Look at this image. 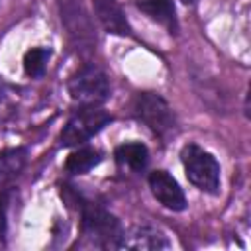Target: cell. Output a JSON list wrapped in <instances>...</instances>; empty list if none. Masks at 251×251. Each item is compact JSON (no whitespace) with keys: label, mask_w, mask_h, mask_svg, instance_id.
I'll use <instances>...</instances> for the list:
<instances>
[{"label":"cell","mask_w":251,"mask_h":251,"mask_svg":"<svg viewBox=\"0 0 251 251\" xmlns=\"http://www.w3.org/2000/svg\"><path fill=\"white\" fill-rule=\"evenodd\" d=\"M59 12L73 49L78 55L88 57L96 45V33L88 12L80 4V0H59Z\"/></svg>","instance_id":"cell-1"},{"label":"cell","mask_w":251,"mask_h":251,"mask_svg":"<svg viewBox=\"0 0 251 251\" xmlns=\"http://www.w3.org/2000/svg\"><path fill=\"white\" fill-rule=\"evenodd\" d=\"M180 159H182L186 178L196 188H200L202 192H208V194L218 192V188H220V165L212 153L204 151L202 147H198L194 143H188L182 147Z\"/></svg>","instance_id":"cell-2"},{"label":"cell","mask_w":251,"mask_h":251,"mask_svg":"<svg viewBox=\"0 0 251 251\" xmlns=\"http://www.w3.org/2000/svg\"><path fill=\"white\" fill-rule=\"evenodd\" d=\"M69 96L80 106H100L110 96L106 73L96 65H82L67 82Z\"/></svg>","instance_id":"cell-3"},{"label":"cell","mask_w":251,"mask_h":251,"mask_svg":"<svg viewBox=\"0 0 251 251\" xmlns=\"http://www.w3.org/2000/svg\"><path fill=\"white\" fill-rule=\"evenodd\" d=\"M133 112L155 135L167 139L176 131V118L169 102L157 92H139L133 102Z\"/></svg>","instance_id":"cell-4"},{"label":"cell","mask_w":251,"mask_h":251,"mask_svg":"<svg viewBox=\"0 0 251 251\" xmlns=\"http://www.w3.org/2000/svg\"><path fill=\"white\" fill-rule=\"evenodd\" d=\"M112 122V116L104 112L98 106H82L78 112H75L61 131V145L75 147L88 141L92 135H96L106 124Z\"/></svg>","instance_id":"cell-5"},{"label":"cell","mask_w":251,"mask_h":251,"mask_svg":"<svg viewBox=\"0 0 251 251\" xmlns=\"http://www.w3.org/2000/svg\"><path fill=\"white\" fill-rule=\"evenodd\" d=\"M80 212H82V229L84 235H88L94 243L102 247H114L118 249V241L122 235V226L120 222L108 214L104 208L92 202H80Z\"/></svg>","instance_id":"cell-6"},{"label":"cell","mask_w":251,"mask_h":251,"mask_svg":"<svg viewBox=\"0 0 251 251\" xmlns=\"http://www.w3.org/2000/svg\"><path fill=\"white\" fill-rule=\"evenodd\" d=\"M171 241L169 237L153 227V226H133L127 231H122L118 249H133V251H159V249H169Z\"/></svg>","instance_id":"cell-7"},{"label":"cell","mask_w":251,"mask_h":251,"mask_svg":"<svg viewBox=\"0 0 251 251\" xmlns=\"http://www.w3.org/2000/svg\"><path fill=\"white\" fill-rule=\"evenodd\" d=\"M147 182H149V188H151L153 196L167 210L182 212L186 208V196H184L182 188L178 186V182L167 171H153L149 175Z\"/></svg>","instance_id":"cell-8"},{"label":"cell","mask_w":251,"mask_h":251,"mask_svg":"<svg viewBox=\"0 0 251 251\" xmlns=\"http://www.w3.org/2000/svg\"><path fill=\"white\" fill-rule=\"evenodd\" d=\"M94 16L100 22V25L114 35H131L129 22L122 8L114 0H92Z\"/></svg>","instance_id":"cell-9"},{"label":"cell","mask_w":251,"mask_h":251,"mask_svg":"<svg viewBox=\"0 0 251 251\" xmlns=\"http://www.w3.org/2000/svg\"><path fill=\"white\" fill-rule=\"evenodd\" d=\"M137 8L147 14L151 20L161 24L169 33L178 31V22H176V12L171 0H137Z\"/></svg>","instance_id":"cell-10"},{"label":"cell","mask_w":251,"mask_h":251,"mask_svg":"<svg viewBox=\"0 0 251 251\" xmlns=\"http://www.w3.org/2000/svg\"><path fill=\"white\" fill-rule=\"evenodd\" d=\"M114 157L122 167H127L131 171H143L149 161V151L143 143H122L120 147H116Z\"/></svg>","instance_id":"cell-11"},{"label":"cell","mask_w":251,"mask_h":251,"mask_svg":"<svg viewBox=\"0 0 251 251\" xmlns=\"http://www.w3.org/2000/svg\"><path fill=\"white\" fill-rule=\"evenodd\" d=\"M102 159V153L94 147H80L76 151H73L67 161H65V169L71 175H84L90 169H94Z\"/></svg>","instance_id":"cell-12"},{"label":"cell","mask_w":251,"mask_h":251,"mask_svg":"<svg viewBox=\"0 0 251 251\" xmlns=\"http://www.w3.org/2000/svg\"><path fill=\"white\" fill-rule=\"evenodd\" d=\"M25 161H27V151L24 147L2 151L0 153V182L16 176L25 167Z\"/></svg>","instance_id":"cell-13"},{"label":"cell","mask_w":251,"mask_h":251,"mask_svg":"<svg viewBox=\"0 0 251 251\" xmlns=\"http://www.w3.org/2000/svg\"><path fill=\"white\" fill-rule=\"evenodd\" d=\"M47 61H49V49L45 47H33L24 55V69L25 75L31 78H39L45 69H47Z\"/></svg>","instance_id":"cell-14"},{"label":"cell","mask_w":251,"mask_h":251,"mask_svg":"<svg viewBox=\"0 0 251 251\" xmlns=\"http://www.w3.org/2000/svg\"><path fill=\"white\" fill-rule=\"evenodd\" d=\"M0 108H6V92L2 88V84H0Z\"/></svg>","instance_id":"cell-15"},{"label":"cell","mask_w":251,"mask_h":251,"mask_svg":"<svg viewBox=\"0 0 251 251\" xmlns=\"http://www.w3.org/2000/svg\"><path fill=\"white\" fill-rule=\"evenodd\" d=\"M182 2H184V4H188V6H190V4H196V0H182Z\"/></svg>","instance_id":"cell-16"}]
</instances>
